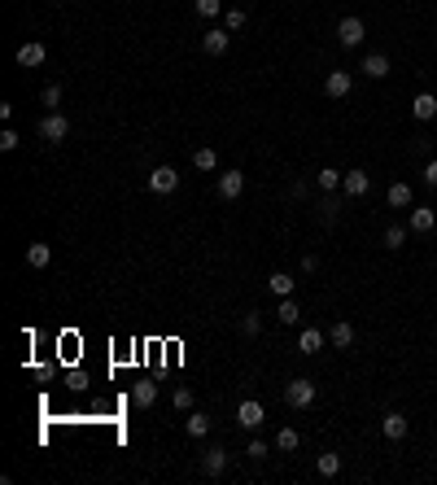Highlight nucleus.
<instances>
[{"label":"nucleus","instance_id":"f257e3e1","mask_svg":"<svg viewBox=\"0 0 437 485\" xmlns=\"http://www.w3.org/2000/svg\"><path fill=\"white\" fill-rule=\"evenodd\" d=\"M315 394H320V389H315V381H306V376H298V381L285 385V402H289L293 411H306L315 402Z\"/></svg>","mask_w":437,"mask_h":485},{"label":"nucleus","instance_id":"f03ea898","mask_svg":"<svg viewBox=\"0 0 437 485\" xmlns=\"http://www.w3.org/2000/svg\"><path fill=\"white\" fill-rule=\"evenodd\" d=\"M40 136L49 140V145H62V140L70 136V118L62 110H49V114L40 118Z\"/></svg>","mask_w":437,"mask_h":485},{"label":"nucleus","instance_id":"7ed1b4c3","mask_svg":"<svg viewBox=\"0 0 437 485\" xmlns=\"http://www.w3.org/2000/svg\"><path fill=\"white\" fill-rule=\"evenodd\" d=\"M175 188H180V171L175 167H153L149 171V193L167 197V193H175Z\"/></svg>","mask_w":437,"mask_h":485},{"label":"nucleus","instance_id":"20e7f679","mask_svg":"<svg viewBox=\"0 0 437 485\" xmlns=\"http://www.w3.org/2000/svg\"><path fill=\"white\" fill-rule=\"evenodd\" d=\"M263 420H267V411H263V402L258 398H245L241 407H236V424H241V429H263Z\"/></svg>","mask_w":437,"mask_h":485},{"label":"nucleus","instance_id":"39448f33","mask_svg":"<svg viewBox=\"0 0 437 485\" xmlns=\"http://www.w3.org/2000/svg\"><path fill=\"white\" fill-rule=\"evenodd\" d=\"M363 35H368L363 18H341V22H337V40H341V49H359Z\"/></svg>","mask_w":437,"mask_h":485},{"label":"nucleus","instance_id":"423d86ee","mask_svg":"<svg viewBox=\"0 0 437 485\" xmlns=\"http://www.w3.org/2000/svg\"><path fill=\"white\" fill-rule=\"evenodd\" d=\"M228 44H232V31L228 27H210L202 35V53L206 57H223V53H228Z\"/></svg>","mask_w":437,"mask_h":485},{"label":"nucleus","instance_id":"0eeeda50","mask_svg":"<svg viewBox=\"0 0 437 485\" xmlns=\"http://www.w3.org/2000/svg\"><path fill=\"white\" fill-rule=\"evenodd\" d=\"M324 92H328L333 101H346L350 92H354V75H350V70H333V75L324 79Z\"/></svg>","mask_w":437,"mask_h":485},{"label":"nucleus","instance_id":"6e6552de","mask_svg":"<svg viewBox=\"0 0 437 485\" xmlns=\"http://www.w3.org/2000/svg\"><path fill=\"white\" fill-rule=\"evenodd\" d=\"M381 433L389 437V442H403V437L411 433V420L403 416V411H385V420H381Z\"/></svg>","mask_w":437,"mask_h":485},{"label":"nucleus","instance_id":"1a4fd4ad","mask_svg":"<svg viewBox=\"0 0 437 485\" xmlns=\"http://www.w3.org/2000/svg\"><path fill=\"white\" fill-rule=\"evenodd\" d=\"M228 451H223V446H210V451L202 455V477H223V472H228Z\"/></svg>","mask_w":437,"mask_h":485},{"label":"nucleus","instance_id":"9d476101","mask_svg":"<svg viewBox=\"0 0 437 485\" xmlns=\"http://www.w3.org/2000/svg\"><path fill=\"white\" fill-rule=\"evenodd\" d=\"M341 193H346V197H368V193H372V175H368V171H346Z\"/></svg>","mask_w":437,"mask_h":485},{"label":"nucleus","instance_id":"9b49d317","mask_svg":"<svg viewBox=\"0 0 437 485\" xmlns=\"http://www.w3.org/2000/svg\"><path fill=\"white\" fill-rule=\"evenodd\" d=\"M411 232H420V236H429L437 228V210L433 206H411V223H407Z\"/></svg>","mask_w":437,"mask_h":485},{"label":"nucleus","instance_id":"f8f14e48","mask_svg":"<svg viewBox=\"0 0 437 485\" xmlns=\"http://www.w3.org/2000/svg\"><path fill=\"white\" fill-rule=\"evenodd\" d=\"M44 57H49V49H44L40 40H27V44L18 49V66H22V70H35V66H44Z\"/></svg>","mask_w":437,"mask_h":485},{"label":"nucleus","instance_id":"ddd939ff","mask_svg":"<svg viewBox=\"0 0 437 485\" xmlns=\"http://www.w3.org/2000/svg\"><path fill=\"white\" fill-rule=\"evenodd\" d=\"M324 341H328V333H324V328L306 324L302 333H298V350H302V354H320V350H324Z\"/></svg>","mask_w":437,"mask_h":485},{"label":"nucleus","instance_id":"4468645a","mask_svg":"<svg viewBox=\"0 0 437 485\" xmlns=\"http://www.w3.org/2000/svg\"><path fill=\"white\" fill-rule=\"evenodd\" d=\"M241 193H245V175H241V171H223V175H219V197H223V201H236Z\"/></svg>","mask_w":437,"mask_h":485},{"label":"nucleus","instance_id":"2eb2a0df","mask_svg":"<svg viewBox=\"0 0 437 485\" xmlns=\"http://www.w3.org/2000/svg\"><path fill=\"white\" fill-rule=\"evenodd\" d=\"M315 210H320V223H324V228H333V223L341 219V197H337V193H324Z\"/></svg>","mask_w":437,"mask_h":485},{"label":"nucleus","instance_id":"dca6fc26","mask_svg":"<svg viewBox=\"0 0 437 485\" xmlns=\"http://www.w3.org/2000/svg\"><path fill=\"white\" fill-rule=\"evenodd\" d=\"M363 75H368V79H385L389 75V70H394V66H389V57L385 53H368V57H363Z\"/></svg>","mask_w":437,"mask_h":485},{"label":"nucleus","instance_id":"f3484780","mask_svg":"<svg viewBox=\"0 0 437 485\" xmlns=\"http://www.w3.org/2000/svg\"><path fill=\"white\" fill-rule=\"evenodd\" d=\"M132 402H136L140 411H149L153 402H158V385H153V381H136L132 385Z\"/></svg>","mask_w":437,"mask_h":485},{"label":"nucleus","instance_id":"a211bd4d","mask_svg":"<svg viewBox=\"0 0 437 485\" xmlns=\"http://www.w3.org/2000/svg\"><path fill=\"white\" fill-rule=\"evenodd\" d=\"M328 341H333L337 350H350V346H354V324H346V319H337V324L328 328Z\"/></svg>","mask_w":437,"mask_h":485},{"label":"nucleus","instance_id":"6ab92c4d","mask_svg":"<svg viewBox=\"0 0 437 485\" xmlns=\"http://www.w3.org/2000/svg\"><path fill=\"white\" fill-rule=\"evenodd\" d=\"M411 114H416L420 123H429V118H437V97H433V92H420V97L411 101Z\"/></svg>","mask_w":437,"mask_h":485},{"label":"nucleus","instance_id":"aec40b11","mask_svg":"<svg viewBox=\"0 0 437 485\" xmlns=\"http://www.w3.org/2000/svg\"><path fill=\"white\" fill-rule=\"evenodd\" d=\"M407 236H411L407 223H389L385 236H381V245H385V250H403V245H407Z\"/></svg>","mask_w":437,"mask_h":485},{"label":"nucleus","instance_id":"412c9836","mask_svg":"<svg viewBox=\"0 0 437 485\" xmlns=\"http://www.w3.org/2000/svg\"><path fill=\"white\" fill-rule=\"evenodd\" d=\"M276 319L285 328H293V324H302V306L293 302V298H280V306H276Z\"/></svg>","mask_w":437,"mask_h":485},{"label":"nucleus","instance_id":"4be33fe9","mask_svg":"<svg viewBox=\"0 0 437 485\" xmlns=\"http://www.w3.org/2000/svg\"><path fill=\"white\" fill-rule=\"evenodd\" d=\"M184 433L197 437V442H202V437H210V416H206V411H193V416L184 420Z\"/></svg>","mask_w":437,"mask_h":485},{"label":"nucleus","instance_id":"5701e85b","mask_svg":"<svg viewBox=\"0 0 437 485\" xmlns=\"http://www.w3.org/2000/svg\"><path fill=\"white\" fill-rule=\"evenodd\" d=\"M267 289L276 293V298H293V289H298V280H293L289 271H276V276L267 280Z\"/></svg>","mask_w":437,"mask_h":485},{"label":"nucleus","instance_id":"b1692460","mask_svg":"<svg viewBox=\"0 0 437 485\" xmlns=\"http://www.w3.org/2000/svg\"><path fill=\"white\" fill-rule=\"evenodd\" d=\"M27 263H31L35 271H44V267L53 263V250H49L44 241H35V245H27Z\"/></svg>","mask_w":437,"mask_h":485},{"label":"nucleus","instance_id":"393cba45","mask_svg":"<svg viewBox=\"0 0 437 485\" xmlns=\"http://www.w3.org/2000/svg\"><path fill=\"white\" fill-rule=\"evenodd\" d=\"M385 201H389L394 210H407V206H411V184H389Z\"/></svg>","mask_w":437,"mask_h":485},{"label":"nucleus","instance_id":"a878e982","mask_svg":"<svg viewBox=\"0 0 437 485\" xmlns=\"http://www.w3.org/2000/svg\"><path fill=\"white\" fill-rule=\"evenodd\" d=\"M341 180H346V175H341L337 167H324L320 175H315V184H320L324 193H341Z\"/></svg>","mask_w":437,"mask_h":485},{"label":"nucleus","instance_id":"bb28decb","mask_svg":"<svg viewBox=\"0 0 437 485\" xmlns=\"http://www.w3.org/2000/svg\"><path fill=\"white\" fill-rule=\"evenodd\" d=\"M298 446H302L298 429H280V433H276V451H280V455H293V451H298Z\"/></svg>","mask_w":437,"mask_h":485},{"label":"nucleus","instance_id":"cd10ccee","mask_svg":"<svg viewBox=\"0 0 437 485\" xmlns=\"http://www.w3.org/2000/svg\"><path fill=\"white\" fill-rule=\"evenodd\" d=\"M315 468H320V477H341V455L324 451L320 459H315Z\"/></svg>","mask_w":437,"mask_h":485},{"label":"nucleus","instance_id":"c85d7f7f","mask_svg":"<svg viewBox=\"0 0 437 485\" xmlns=\"http://www.w3.org/2000/svg\"><path fill=\"white\" fill-rule=\"evenodd\" d=\"M193 167H197V171H215V167H219V153L210 149V145H202V149L193 153Z\"/></svg>","mask_w":437,"mask_h":485},{"label":"nucleus","instance_id":"c756f323","mask_svg":"<svg viewBox=\"0 0 437 485\" xmlns=\"http://www.w3.org/2000/svg\"><path fill=\"white\" fill-rule=\"evenodd\" d=\"M241 333H245V337H258V333H263V315H258V311H245V315H241Z\"/></svg>","mask_w":437,"mask_h":485},{"label":"nucleus","instance_id":"7c9ffc66","mask_svg":"<svg viewBox=\"0 0 437 485\" xmlns=\"http://www.w3.org/2000/svg\"><path fill=\"white\" fill-rule=\"evenodd\" d=\"M223 22H228V31L236 35V31H245V22H250V18H245V9H223Z\"/></svg>","mask_w":437,"mask_h":485},{"label":"nucleus","instance_id":"2f4dec72","mask_svg":"<svg viewBox=\"0 0 437 485\" xmlns=\"http://www.w3.org/2000/svg\"><path fill=\"white\" fill-rule=\"evenodd\" d=\"M245 455H250V459H254V464H263V459L271 455V446L263 442V437H254V442H250V446H245Z\"/></svg>","mask_w":437,"mask_h":485},{"label":"nucleus","instance_id":"473e14b6","mask_svg":"<svg viewBox=\"0 0 437 485\" xmlns=\"http://www.w3.org/2000/svg\"><path fill=\"white\" fill-rule=\"evenodd\" d=\"M40 101L49 105V110H62V84H49V88L40 92Z\"/></svg>","mask_w":437,"mask_h":485},{"label":"nucleus","instance_id":"72a5a7b5","mask_svg":"<svg viewBox=\"0 0 437 485\" xmlns=\"http://www.w3.org/2000/svg\"><path fill=\"white\" fill-rule=\"evenodd\" d=\"M197 14H202V18H219L223 14V0H197Z\"/></svg>","mask_w":437,"mask_h":485},{"label":"nucleus","instance_id":"f704fd0d","mask_svg":"<svg viewBox=\"0 0 437 485\" xmlns=\"http://www.w3.org/2000/svg\"><path fill=\"white\" fill-rule=\"evenodd\" d=\"M193 402H197L193 389H175V411H193Z\"/></svg>","mask_w":437,"mask_h":485},{"label":"nucleus","instance_id":"c9c22d12","mask_svg":"<svg viewBox=\"0 0 437 485\" xmlns=\"http://www.w3.org/2000/svg\"><path fill=\"white\" fill-rule=\"evenodd\" d=\"M18 145H22V136L14 132V127H5V132H0V149H5V153H14Z\"/></svg>","mask_w":437,"mask_h":485},{"label":"nucleus","instance_id":"e433bc0d","mask_svg":"<svg viewBox=\"0 0 437 485\" xmlns=\"http://www.w3.org/2000/svg\"><path fill=\"white\" fill-rule=\"evenodd\" d=\"M424 184H429V188H437V158L429 162V167H424Z\"/></svg>","mask_w":437,"mask_h":485},{"label":"nucleus","instance_id":"4c0bfd02","mask_svg":"<svg viewBox=\"0 0 437 485\" xmlns=\"http://www.w3.org/2000/svg\"><path fill=\"white\" fill-rule=\"evenodd\" d=\"M302 271H306V276H311V271H320V258H315V254H302Z\"/></svg>","mask_w":437,"mask_h":485},{"label":"nucleus","instance_id":"58836bf2","mask_svg":"<svg viewBox=\"0 0 437 485\" xmlns=\"http://www.w3.org/2000/svg\"><path fill=\"white\" fill-rule=\"evenodd\" d=\"M433 149H437V140H433Z\"/></svg>","mask_w":437,"mask_h":485}]
</instances>
